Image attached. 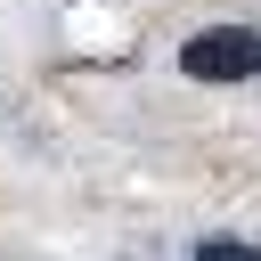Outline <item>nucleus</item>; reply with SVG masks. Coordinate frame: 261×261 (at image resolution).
Here are the masks:
<instances>
[{
    "instance_id": "nucleus-1",
    "label": "nucleus",
    "mask_w": 261,
    "mask_h": 261,
    "mask_svg": "<svg viewBox=\"0 0 261 261\" xmlns=\"http://www.w3.org/2000/svg\"><path fill=\"white\" fill-rule=\"evenodd\" d=\"M179 73H196V82H253V73H261V33H245V24H204V33H188Z\"/></svg>"
},
{
    "instance_id": "nucleus-2",
    "label": "nucleus",
    "mask_w": 261,
    "mask_h": 261,
    "mask_svg": "<svg viewBox=\"0 0 261 261\" xmlns=\"http://www.w3.org/2000/svg\"><path fill=\"white\" fill-rule=\"evenodd\" d=\"M196 261H261V253L237 245V237H212V245H196Z\"/></svg>"
}]
</instances>
